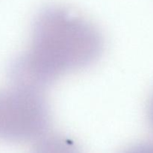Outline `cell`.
Returning <instances> with one entry per match:
<instances>
[{
	"mask_svg": "<svg viewBox=\"0 0 153 153\" xmlns=\"http://www.w3.org/2000/svg\"><path fill=\"white\" fill-rule=\"evenodd\" d=\"M103 39L87 19L61 5H48L34 18L27 52L10 62L13 86L41 92L65 73L100 58Z\"/></svg>",
	"mask_w": 153,
	"mask_h": 153,
	"instance_id": "cell-1",
	"label": "cell"
},
{
	"mask_svg": "<svg viewBox=\"0 0 153 153\" xmlns=\"http://www.w3.org/2000/svg\"><path fill=\"white\" fill-rule=\"evenodd\" d=\"M49 124V106L41 93L16 87L0 91V139L36 140L46 134Z\"/></svg>",
	"mask_w": 153,
	"mask_h": 153,
	"instance_id": "cell-2",
	"label": "cell"
},
{
	"mask_svg": "<svg viewBox=\"0 0 153 153\" xmlns=\"http://www.w3.org/2000/svg\"><path fill=\"white\" fill-rule=\"evenodd\" d=\"M34 153H82L74 142L67 137L51 136L43 138L34 149Z\"/></svg>",
	"mask_w": 153,
	"mask_h": 153,
	"instance_id": "cell-3",
	"label": "cell"
},
{
	"mask_svg": "<svg viewBox=\"0 0 153 153\" xmlns=\"http://www.w3.org/2000/svg\"><path fill=\"white\" fill-rule=\"evenodd\" d=\"M123 153H153V143H143L135 145Z\"/></svg>",
	"mask_w": 153,
	"mask_h": 153,
	"instance_id": "cell-4",
	"label": "cell"
},
{
	"mask_svg": "<svg viewBox=\"0 0 153 153\" xmlns=\"http://www.w3.org/2000/svg\"><path fill=\"white\" fill-rule=\"evenodd\" d=\"M149 120H150V123L153 128V97L152 98V100H151L150 105H149Z\"/></svg>",
	"mask_w": 153,
	"mask_h": 153,
	"instance_id": "cell-5",
	"label": "cell"
}]
</instances>
